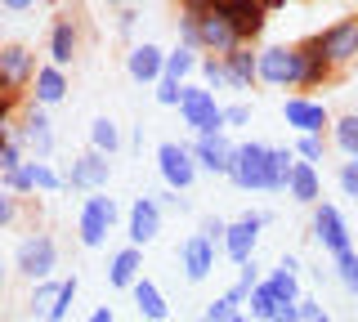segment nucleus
<instances>
[{
	"instance_id": "9d476101",
	"label": "nucleus",
	"mask_w": 358,
	"mask_h": 322,
	"mask_svg": "<svg viewBox=\"0 0 358 322\" xmlns=\"http://www.w3.org/2000/svg\"><path fill=\"white\" fill-rule=\"evenodd\" d=\"M264 219L268 215H260V210H246L242 219H233L229 224V233H224V255H229L233 264H246V260H255V242H260V228H264Z\"/></svg>"
},
{
	"instance_id": "864d4df0",
	"label": "nucleus",
	"mask_w": 358,
	"mask_h": 322,
	"mask_svg": "<svg viewBox=\"0 0 358 322\" xmlns=\"http://www.w3.org/2000/svg\"><path fill=\"white\" fill-rule=\"evenodd\" d=\"M0 9H9V14H31V0H0Z\"/></svg>"
},
{
	"instance_id": "a878e982",
	"label": "nucleus",
	"mask_w": 358,
	"mask_h": 322,
	"mask_svg": "<svg viewBox=\"0 0 358 322\" xmlns=\"http://www.w3.org/2000/svg\"><path fill=\"white\" fill-rule=\"evenodd\" d=\"M224 72H229V90H251V85L260 81V72H255V50L251 45L233 50L229 59H224Z\"/></svg>"
},
{
	"instance_id": "cd10ccee",
	"label": "nucleus",
	"mask_w": 358,
	"mask_h": 322,
	"mask_svg": "<svg viewBox=\"0 0 358 322\" xmlns=\"http://www.w3.org/2000/svg\"><path fill=\"white\" fill-rule=\"evenodd\" d=\"M197 50H188V45H175L171 54H166V68H162V76H166V81H175V85H184L188 81V76H193L197 72Z\"/></svg>"
},
{
	"instance_id": "f3484780",
	"label": "nucleus",
	"mask_w": 358,
	"mask_h": 322,
	"mask_svg": "<svg viewBox=\"0 0 358 322\" xmlns=\"http://www.w3.org/2000/svg\"><path fill=\"white\" fill-rule=\"evenodd\" d=\"M162 68H166V50H162V45H152V41H143V45H130V54H126V72H130L139 85H157V81H162Z\"/></svg>"
},
{
	"instance_id": "a211bd4d",
	"label": "nucleus",
	"mask_w": 358,
	"mask_h": 322,
	"mask_svg": "<svg viewBox=\"0 0 358 322\" xmlns=\"http://www.w3.org/2000/svg\"><path fill=\"white\" fill-rule=\"evenodd\" d=\"M179 264H184L188 282H206V277L215 273V247H210L201 233H193V237L179 247Z\"/></svg>"
},
{
	"instance_id": "a19ab883",
	"label": "nucleus",
	"mask_w": 358,
	"mask_h": 322,
	"mask_svg": "<svg viewBox=\"0 0 358 322\" xmlns=\"http://www.w3.org/2000/svg\"><path fill=\"white\" fill-rule=\"evenodd\" d=\"M238 269H242V273H238V282H233V286H238L242 295H251L255 286L264 282V277H260V264H255V260H246V264H238Z\"/></svg>"
},
{
	"instance_id": "5fc2aeb1",
	"label": "nucleus",
	"mask_w": 358,
	"mask_h": 322,
	"mask_svg": "<svg viewBox=\"0 0 358 322\" xmlns=\"http://www.w3.org/2000/svg\"><path fill=\"white\" fill-rule=\"evenodd\" d=\"M85 322H117V314H112V309H108V305H99V309H94V314H90Z\"/></svg>"
},
{
	"instance_id": "393cba45",
	"label": "nucleus",
	"mask_w": 358,
	"mask_h": 322,
	"mask_svg": "<svg viewBox=\"0 0 358 322\" xmlns=\"http://www.w3.org/2000/svg\"><path fill=\"white\" fill-rule=\"evenodd\" d=\"M130 295H134V309H139V318H148V322H166V295H162V286L152 282V277H139V282L130 286Z\"/></svg>"
},
{
	"instance_id": "4d7b16f0",
	"label": "nucleus",
	"mask_w": 358,
	"mask_h": 322,
	"mask_svg": "<svg viewBox=\"0 0 358 322\" xmlns=\"http://www.w3.org/2000/svg\"><path fill=\"white\" fill-rule=\"evenodd\" d=\"M229 322H251V318H246V314H238V318H229Z\"/></svg>"
},
{
	"instance_id": "603ef678",
	"label": "nucleus",
	"mask_w": 358,
	"mask_h": 322,
	"mask_svg": "<svg viewBox=\"0 0 358 322\" xmlns=\"http://www.w3.org/2000/svg\"><path fill=\"white\" fill-rule=\"evenodd\" d=\"M134 23H139V9H121V14H117V27L121 31H134Z\"/></svg>"
},
{
	"instance_id": "79ce46f5",
	"label": "nucleus",
	"mask_w": 358,
	"mask_h": 322,
	"mask_svg": "<svg viewBox=\"0 0 358 322\" xmlns=\"http://www.w3.org/2000/svg\"><path fill=\"white\" fill-rule=\"evenodd\" d=\"M0 188H5V193H14V197L31 193V180H27V161H22V170H14V175H0Z\"/></svg>"
},
{
	"instance_id": "2eb2a0df",
	"label": "nucleus",
	"mask_w": 358,
	"mask_h": 322,
	"mask_svg": "<svg viewBox=\"0 0 358 322\" xmlns=\"http://www.w3.org/2000/svg\"><path fill=\"white\" fill-rule=\"evenodd\" d=\"M313 237H318L322 251H331V255L354 251L350 247V224H345V215L331 202H318V206H313Z\"/></svg>"
},
{
	"instance_id": "9b49d317",
	"label": "nucleus",
	"mask_w": 358,
	"mask_h": 322,
	"mask_svg": "<svg viewBox=\"0 0 358 322\" xmlns=\"http://www.w3.org/2000/svg\"><path fill=\"white\" fill-rule=\"evenodd\" d=\"M14 143H18L22 152H31L36 161L50 157V152H54V130H50V117H45V108L31 103L27 112H22L18 130H14Z\"/></svg>"
},
{
	"instance_id": "49530a36",
	"label": "nucleus",
	"mask_w": 358,
	"mask_h": 322,
	"mask_svg": "<svg viewBox=\"0 0 358 322\" xmlns=\"http://www.w3.org/2000/svg\"><path fill=\"white\" fill-rule=\"evenodd\" d=\"M179 94H184V85H175V81H157V103H166V108H179Z\"/></svg>"
},
{
	"instance_id": "4be33fe9",
	"label": "nucleus",
	"mask_w": 358,
	"mask_h": 322,
	"mask_svg": "<svg viewBox=\"0 0 358 322\" xmlns=\"http://www.w3.org/2000/svg\"><path fill=\"white\" fill-rule=\"evenodd\" d=\"M76 45H81L76 18H54V31H50V59H54V68H67V63L76 59Z\"/></svg>"
},
{
	"instance_id": "052dcab7",
	"label": "nucleus",
	"mask_w": 358,
	"mask_h": 322,
	"mask_svg": "<svg viewBox=\"0 0 358 322\" xmlns=\"http://www.w3.org/2000/svg\"><path fill=\"white\" fill-rule=\"evenodd\" d=\"M197 322H201V318H197Z\"/></svg>"
},
{
	"instance_id": "c756f323",
	"label": "nucleus",
	"mask_w": 358,
	"mask_h": 322,
	"mask_svg": "<svg viewBox=\"0 0 358 322\" xmlns=\"http://www.w3.org/2000/svg\"><path fill=\"white\" fill-rule=\"evenodd\" d=\"M291 170H296V152L291 148H268V193H287Z\"/></svg>"
},
{
	"instance_id": "bf43d9fd",
	"label": "nucleus",
	"mask_w": 358,
	"mask_h": 322,
	"mask_svg": "<svg viewBox=\"0 0 358 322\" xmlns=\"http://www.w3.org/2000/svg\"><path fill=\"white\" fill-rule=\"evenodd\" d=\"M0 14H5V9H0Z\"/></svg>"
},
{
	"instance_id": "7ed1b4c3",
	"label": "nucleus",
	"mask_w": 358,
	"mask_h": 322,
	"mask_svg": "<svg viewBox=\"0 0 358 322\" xmlns=\"http://www.w3.org/2000/svg\"><path fill=\"white\" fill-rule=\"evenodd\" d=\"M255 72H260L264 85H278V90H300V54H296V45L255 50Z\"/></svg>"
},
{
	"instance_id": "f257e3e1",
	"label": "nucleus",
	"mask_w": 358,
	"mask_h": 322,
	"mask_svg": "<svg viewBox=\"0 0 358 322\" xmlns=\"http://www.w3.org/2000/svg\"><path fill=\"white\" fill-rule=\"evenodd\" d=\"M179 112H184V126L193 130L197 139L224 135V108L215 103V94H210L206 85H184V94H179Z\"/></svg>"
},
{
	"instance_id": "09e8293b",
	"label": "nucleus",
	"mask_w": 358,
	"mask_h": 322,
	"mask_svg": "<svg viewBox=\"0 0 358 322\" xmlns=\"http://www.w3.org/2000/svg\"><path fill=\"white\" fill-rule=\"evenodd\" d=\"M246 121H251V108H246V103L224 108V130H229V126H246Z\"/></svg>"
},
{
	"instance_id": "a18cd8bd",
	"label": "nucleus",
	"mask_w": 358,
	"mask_h": 322,
	"mask_svg": "<svg viewBox=\"0 0 358 322\" xmlns=\"http://www.w3.org/2000/svg\"><path fill=\"white\" fill-rule=\"evenodd\" d=\"M341 193L358 202V161H345L341 166Z\"/></svg>"
},
{
	"instance_id": "c03bdc74",
	"label": "nucleus",
	"mask_w": 358,
	"mask_h": 322,
	"mask_svg": "<svg viewBox=\"0 0 358 322\" xmlns=\"http://www.w3.org/2000/svg\"><path fill=\"white\" fill-rule=\"evenodd\" d=\"M14 108H18V94H9L5 85H0V139L9 135V117H14Z\"/></svg>"
},
{
	"instance_id": "b1692460",
	"label": "nucleus",
	"mask_w": 358,
	"mask_h": 322,
	"mask_svg": "<svg viewBox=\"0 0 358 322\" xmlns=\"http://www.w3.org/2000/svg\"><path fill=\"white\" fill-rule=\"evenodd\" d=\"M296 269H300V264L291 260V255H282V264L264 277V286L273 291L278 305H296V300H300V277H296Z\"/></svg>"
},
{
	"instance_id": "bb28decb",
	"label": "nucleus",
	"mask_w": 358,
	"mask_h": 322,
	"mask_svg": "<svg viewBox=\"0 0 358 322\" xmlns=\"http://www.w3.org/2000/svg\"><path fill=\"white\" fill-rule=\"evenodd\" d=\"M287 193L296 197L300 206H318V197H322V184H318V170L305 161H296V170H291V180H287Z\"/></svg>"
},
{
	"instance_id": "1a4fd4ad",
	"label": "nucleus",
	"mask_w": 358,
	"mask_h": 322,
	"mask_svg": "<svg viewBox=\"0 0 358 322\" xmlns=\"http://www.w3.org/2000/svg\"><path fill=\"white\" fill-rule=\"evenodd\" d=\"M313 41H318L322 59H327L331 68H341V63L358 59V18H336V23L322 27Z\"/></svg>"
},
{
	"instance_id": "8fccbe9b",
	"label": "nucleus",
	"mask_w": 358,
	"mask_h": 322,
	"mask_svg": "<svg viewBox=\"0 0 358 322\" xmlns=\"http://www.w3.org/2000/svg\"><path fill=\"white\" fill-rule=\"evenodd\" d=\"M273 322H300V300H296V305H278Z\"/></svg>"
},
{
	"instance_id": "4468645a",
	"label": "nucleus",
	"mask_w": 358,
	"mask_h": 322,
	"mask_svg": "<svg viewBox=\"0 0 358 322\" xmlns=\"http://www.w3.org/2000/svg\"><path fill=\"white\" fill-rule=\"evenodd\" d=\"M112 175V157L103 152H81V157L72 161V170L63 175V188H76V193H103Z\"/></svg>"
},
{
	"instance_id": "412c9836",
	"label": "nucleus",
	"mask_w": 358,
	"mask_h": 322,
	"mask_svg": "<svg viewBox=\"0 0 358 322\" xmlns=\"http://www.w3.org/2000/svg\"><path fill=\"white\" fill-rule=\"evenodd\" d=\"M296 54H300V90H313V85H322L331 76V63L322 59V50H318V41H300L296 45Z\"/></svg>"
},
{
	"instance_id": "4c0bfd02",
	"label": "nucleus",
	"mask_w": 358,
	"mask_h": 322,
	"mask_svg": "<svg viewBox=\"0 0 358 322\" xmlns=\"http://www.w3.org/2000/svg\"><path fill=\"white\" fill-rule=\"evenodd\" d=\"M201 81H206V90H224L229 85V72H224V59H201L197 63Z\"/></svg>"
},
{
	"instance_id": "5701e85b",
	"label": "nucleus",
	"mask_w": 358,
	"mask_h": 322,
	"mask_svg": "<svg viewBox=\"0 0 358 322\" xmlns=\"http://www.w3.org/2000/svg\"><path fill=\"white\" fill-rule=\"evenodd\" d=\"M36 98H31V103L36 108H54V103H63V94H67V72L63 68H54V63H45V68H36Z\"/></svg>"
},
{
	"instance_id": "dca6fc26",
	"label": "nucleus",
	"mask_w": 358,
	"mask_h": 322,
	"mask_svg": "<svg viewBox=\"0 0 358 322\" xmlns=\"http://www.w3.org/2000/svg\"><path fill=\"white\" fill-rule=\"evenodd\" d=\"M126 228H130V247H148V242L162 233V206H157V197H134L130 215H126Z\"/></svg>"
},
{
	"instance_id": "aec40b11",
	"label": "nucleus",
	"mask_w": 358,
	"mask_h": 322,
	"mask_svg": "<svg viewBox=\"0 0 358 322\" xmlns=\"http://www.w3.org/2000/svg\"><path fill=\"white\" fill-rule=\"evenodd\" d=\"M139 277H143V255H139V247H121L108 260V282L117 286V291H130Z\"/></svg>"
},
{
	"instance_id": "f8f14e48",
	"label": "nucleus",
	"mask_w": 358,
	"mask_h": 322,
	"mask_svg": "<svg viewBox=\"0 0 358 322\" xmlns=\"http://www.w3.org/2000/svg\"><path fill=\"white\" fill-rule=\"evenodd\" d=\"M36 81V54H31L27 45H0V85H5L9 94L27 90V85Z\"/></svg>"
},
{
	"instance_id": "39448f33",
	"label": "nucleus",
	"mask_w": 358,
	"mask_h": 322,
	"mask_svg": "<svg viewBox=\"0 0 358 322\" xmlns=\"http://www.w3.org/2000/svg\"><path fill=\"white\" fill-rule=\"evenodd\" d=\"M197 50H206V59H229L233 50H242L233 27L215 14L210 0H197Z\"/></svg>"
},
{
	"instance_id": "58836bf2",
	"label": "nucleus",
	"mask_w": 358,
	"mask_h": 322,
	"mask_svg": "<svg viewBox=\"0 0 358 322\" xmlns=\"http://www.w3.org/2000/svg\"><path fill=\"white\" fill-rule=\"evenodd\" d=\"M22 170V148L14 143V135H5L0 139V175H14Z\"/></svg>"
},
{
	"instance_id": "72a5a7b5",
	"label": "nucleus",
	"mask_w": 358,
	"mask_h": 322,
	"mask_svg": "<svg viewBox=\"0 0 358 322\" xmlns=\"http://www.w3.org/2000/svg\"><path fill=\"white\" fill-rule=\"evenodd\" d=\"M246 305H251V309H246V318H251V322H273V309H278V300H273V291H268L264 282L255 286L251 295H246Z\"/></svg>"
},
{
	"instance_id": "c85d7f7f",
	"label": "nucleus",
	"mask_w": 358,
	"mask_h": 322,
	"mask_svg": "<svg viewBox=\"0 0 358 322\" xmlns=\"http://www.w3.org/2000/svg\"><path fill=\"white\" fill-rule=\"evenodd\" d=\"M121 148V130L112 117H94L90 121V152H103V157H112V152Z\"/></svg>"
},
{
	"instance_id": "37998d69",
	"label": "nucleus",
	"mask_w": 358,
	"mask_h": 322,
	"mask_svg": "<svg viewBox=\"0 0 358 322\" xmlns=\"http://www.w3.org/2000/svg\"><path fill=\"white\" fill-rule=\"evenodd\" d=\"M224 233H229V224H224L220 215H206V219H201V237H206L210 247H220V242H224Z\"/></svg>"
},
{
	"instance_id": "473e14b6",
	"label": "nucleus",
	"mask_w": 358,
	"mask_h": 322,
	"mask_svg": "<svg viewBox=\"0 0 358 322\" xmlns=\"http://www.w3.org/2000/svg\"><path fill=\"white\" fill-rule=\"evenodd\" d=\"M27 180H31V193H36V188L41 193H59L63 188V175L54 170L50 161H27Z\"/></svg>"
},
{
	"instance_id": "6ab92c4d",
	"label": "nucleus",
	"mask_w": 358,
	"mask_h": 322,
	"mask_svg": "<svg viewBox=\"0 0 358 322\" xmlns=\"http://www.w3.org/2000/svg\"><path fill=\"white\" fill-rule=\"evenodd\" d=\"M233 148H238V143H229L224 135L197 139V143H193V161H197V170H210V175H229V166H233Z\"/></svg>"
},
{
	"instance_id": "0eeeda50",
	"label": "nucleus",
	"mask_w": 358,
	"mask_h": 322,
	"mask_svg": "<svg viewBox=\"0 0 358 322\" xmlns=\"http://www.w3.org/2000/svg\"><path fill=\"white\" fill-rule=\"evenodd\" d=\"M117 215H121V210H117V202H112V197L90 193L85 206H81V219H76V233H81L85 247H103L108 233H112V224H117Z\"/></svg>"
},
{
	"instance_id": "f03ea898",
	"label": "nucleus",
	"mask_w": 358,
	"mask_h": 322,
	"mask_svg": "<svg viewBox=\"0 0 358 322\" xmlns=\"http://www.w3.org/2000/svg\"><path fill=\"white\" fill-rule=\"evenodd\" d=\"M14 269H18L22 277H31V282H45V277H54V269H59V247H54L50 233H27V237L18 242Z\"/></svg>"
},
{
	"instance_id": "7c9ffc66",
	"label": "nucleus",
	"mask_w": 358,
	"mask_h": 322,
	"mask_svg": "<svg viewBox=\"0 0 358 322\" xmlns=\"http://www.w3.org/2000/svg\"><path fill=\"white\" fill-rule=\"evenodd\" d=\"M331 143H336V148H341L350 161H358V117H354V112H345V117L331 121Z\"/></svg>"
},
{
	"instance_id": "ddd939ff",
	"label": "nucleus",
	"mask_w": 358,
	"mask_h": 322,
	"mask_svg": "<svg viewBox=\"0 0 358 322\" xmlns=\"http://www.w3.org/2000/svg\"><path fill=\"white\" fill-rule=\"evenodd\" d=\"M282 117H287V126L296 130V135H318L322 139V130H331L327 108H322L318 98H309V94H291L282 103Z\"/></svg>"
},
{
	"instance_id": "2f4dec72",
	"label": "nucleus",
	"mask_w": 358,
	"mask_h": 322,
	"mask_svg": "<svg viewBox=\"0 0 358 322\" xmlns=\"http://www.w3.org/2000/svg\"><path fill=\"white\" fill-rule=\"evenodd\" d=\"M242 305H246V295L238 291V286H229L220 300H210V309L201 314V322H229V318H238L242 314Z\"/></svg>"
},
{
	"instance_id": "3c124183",
	"label": "nucleus",
	"mask_w": 358,
	"mask_h": 322,
	"mask_svg": "<svg viewBox=\"0 0 358 322\" xmlns=\"http://www.w3.org/2000/svg\"><path fill=\"white\" fill-rule=\"evenodd\" d=\"M313 318H322L318 300H305V295H300V322H313Z\"/></svg>"
},
{
	"instance_id": "c9c22d12",
	"label": "nucleus",
	"mask_w": 358,
	"mask_h": 322,
	"mask_svg": "<svg viewBox=\"0 0 358 322\" xmlns=\"http://www.w3.org/2000/svg\"><path fill=\"white\" fill-rule=\"evenodd\" d=\"M76 286H81L76 277H63V282H59V295H54V309L45 314V322H63L67 318V309H72V300H76Z\"/></svg>"
},
{
	"instance_id": "20e7f679",
	"label": "nucleus",
	"mask_w": 358,
	"mask_h": 322,
	"mask_svg": "<svg viewBox=\"0 0 358 322\" xmlns=\"http://www.w3.org/2000/svg\"><path fill=\"white\" fill-rule=\"evenodd\" d=\"M229 180L238 184L242 193H268V148L264 143H238V148H233Z\"/></svg>"
},
{
	"instance_id": "13d9d810",
	"label": "nucleus",
	"mask_w": 358,
	"mask_h": 322,
	"mask_svg": "<svg viewBox=\"0 0 358 322\" xmlns=\"http://www.w3.org/2000/svg\"><path fill=\"white\" fill-rule=\"evenodd\" d=\"M313 322H331V318H327V314H322V318H313Z\"/></svg>"
},
{
	"instance_id": "ea45409f",
	"label": "nucleus",
	"mask_w": 358,
	"mask_h": 322,
	"mask_svg": "<svg viewBox=\"0 0 358 322\" xmlns=\"http://www.w3.org/2000/svg\"><path fill=\"white\" fill-rule=\"evenodd\" d=\"M296 161H305V166L322 161V139L318 135H300L296 139Z\"/></svg>"
},
{
	"instance_id": "6e6552de",
	"label": "nucleus",
	"mask_w": 358,
	"mask_h": 322,
	"mask_svg": "<svg viewBox=\"0 0 358 322\" xmlns=\"http://www.w3.org/2000/svg\"><path fill=\"white\" fill-rule=\"evenodd\" d=\"M157 170H162V180H166V188H171V193H184V188H193V180H197L193 148H188V143L166 139L162 148H157Z\"/></svg>"
},
{
	"instance_id": "f704fd0d",
	"label": "nucleus",
	"mask_w": 358,
	"mask_h": 322,
	"mask_svg": "<svg viewBox=\"0 0 358 322\" xmlns=\"http://www.w3.org/2000/svg\"><path fill=\"white\" fill-rule=\"evenodd\" d=\"M59 282H63V277H45V282H36V291H31V300H27V305H31V314H36V318H45V314L54 309Z\"/></svg>"
},
{
	"instance_id": "6e6d98bb",
	"label": "nucleus",
	"mask_w": 358,
	"mask_h": 322,
	"mask_svg": "<svg viewBox=\"0 0 358 322\" xmlns=\"http://www.w3.org/2000/svg\"><path fill=\"white\" fill-rule=\"evenodd\" d=\"M0 291H5V255H0Z\"/></svg>"
},
{
	"instance_id": "de8ad7c7",
	"label": "nucleus",
	"mask_w": 358,
	"mask_h": 322,
	"mask_svg": "<svg viewBox=\"0 0 358 322\" xmlns=\"http://www.w3.org/2000/svg\"><path fill=\"white\" fill-rule=\"evenodd\" d=\"M14 219H18V197L0 188V228H9V224H14Z\"/></svg>"
},
{
	"instance_id": "423d86ee",
	"label": "nucleus",
	"mask_w": 358,
	"mask_h": 322,
	"mask_svg": "<svg viewBox=\"0 0 358 322\" xmlns=\"http://www.w3.org/2000/svg\"><path fill=\"white\" fill-rule=\"evenodd\" d=\"M210 5H215V14L233 27L238 45H251V41L264 31V23H268V14H264L260 0H210Z\"/></svg>"
},
{
	"instance_id": "e433bc0d",
	"label": "nucleus",
	"mask_w": 358,
	"mask_h": 322,
	"mask_svg": "<svg viewBox=\"0 0 358 322\" xmlns=\"http://www.w3.org/2000/svg\"><path fill=\"white\" fill-rule=\"evenodd\" d=\"M336 277L345 282V291H354V295H358V251L336 255Z\"/></svg>"
}]
</instances>
